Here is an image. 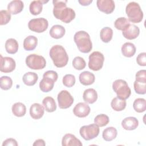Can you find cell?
I'll list each match as a JSON object with an SVG mask.
<instances>
[{"instance_id":"1","label":"cell","mask_w":146,"mask_h":146,"mask_svg":"<svg viewBox=\"0 0 146 146\" xmlns=\"http://www.w3.org/2000/svg\"><path fill=\"white\" fill-rule=\"evenodd\" d=\"M67 1H52L54 16L65 23H70L75 17V11L67 7Z\"/></svg>"},{"instance_id":"2","label":"cell","mask_w":146,"mask_h":146,"mask_svg":"<svg viewBox=\"0 0 146 146\" xmlns=\"http://www.w3.org/2000/svg\"><path fill=\"white\" fill-rule=\"evenodd\" d=\"M49 54L54 64L58 68L66 66L68 61V56L64 48L59 44L53 46L49 51Z\"/></svg>"},{"instance_id":"3","label":"cell","mask_w":146,"mask_h":146,"mask_svg":"<svg viewBox=\"0 0 146 146\" xmlns=\"http://www.w3.org/2000/svg\"><path fill=\"white\" fill-rule=\"evenodd\" d=\"M74 40L78 50L83 53H88L92 48V43L89 34L85 31L76 32L74 36Z\"/></svg>"},{"instance_id":"4","label":"cell","mask_w":146,"mask_h":146,"mask_svg":"<svg viewBox=\"0 0 146 146\" xmlns=\"http://www.w3.org/2000/svg\"><path fill=\"white\" fill-rule=\"evenodd\" d=\"M125 13L129 22L139 23L143 18V13L138 3L135 2H129L125 7Z\"/></svg>"},{"instance_id":"5","label":"cell","mask_w":146,"mask_h":146,"mask_svg":"<svg viewBox=\"0 0 146 146\" xmlns=\"http://www.w3.org/2000/svg\"><path fill=\"white\" fill-rule=\"evenodd\" d=\"M112 88L119 99L126 100L131 94V91L126 81L123 79H117L112 83Z\"/></svg>"},{"instance_id":"6","label":"cell","mask_w":146,"mask_h":146,"mask_svg":"<svg viewBox=\"0 0 146 146\" xmlns=\"http://www.w3.org/2000/svg\"><path fill=\"white\" fill-rule=\"evenodd\" d=\"M26 64L30 68L33 70H42L46 67V61L41 55L33 54L26 58Z\"/></svg>"},{"instance_id":"7","label":"cell","mask_w":146,"mask_h":146,"mask_svg":"<svg viewBox=\"0 0 146 146\" xmlns=\"http://www.w3.org/2000/svg\"><path fill=\"white\" fill-rule=\"evenodd\" d=\"M99 126L96 124H91L82 126L79 130L80 136L85 140H90L96 137L99 134Z\"/></svg>"},{"instance_id":"8","label":"cell","mask_w":146,"mask_h":146,"mask_svg":"<svg viewBox=\"0 0 146 146\" xmlns=\"http://www.w3.org/2000/svg\"><path fill=\"white\" fill-rule=\"evenodd\" d=\"M104 61V57L102 52L94 51L89 56L88 67L93 71H99L102 68Z\"/></svg>"},{"instance_id":"9","label":"cell","mask_w":146,"mask_h":146,"mask_svg":"<svg viewBox=\"0 0 146 146\" xmlns=\"http://www.w3.org/2000/svg\"><path fill=\"white\" fill-rule=\"evenodd\" d=\"M48 26V21L44 18L31 19L28 23L29 29L34 32L41 33L47 30Z\"/></svg>"},{"instance_id":"10","label":"cell","mask_w":146,"mask_h":146,"mask_svg":"<svg viewBox=\"0 0 146 146\" xmlns=\"http://www.w3.org/2000/svg\"><path fill=\"white\" fill-rule=\"evenodd\" d=\"M58 105L61 109H66L70 107L74 103V98L67 90H62L57 96Z\"/></svg>"},{"instance_id":"11","label":"cell","mask_w":146,"mask_h":146,"mask_svg":"<svg viewBox=\"0 0 146 146\" xmlns=\"http://www.w3.org/2000/svg\"><path fill=\"white\" fill-rule=\"evenodd\" d=\"M16 67L15 61L11 57H3L1 55L0 71L5 73H9L14 71Z\"/></svg>"},{"instance_id":"12","label":"cell","mask_w":146,"mask_h":146,"mask_svg":"<svg viewBox=\"0 0 146 146\" xmlns=\"http://www.w3.org/2000/svg\"><path fill=\"white\" fill-rule=\"evenodd\" d=\"M96 5L100 11L106 14L112 13L115 7V2L112 0H98Z\"/></svg>"},{"instance_id":"13","label":"cell","mask_w":146,"mask_h":146,"mask_svg":"<svg viewBox=\"0 0 146 146\" xmlns=\"http://www.w3.org/2000/svg\"><path fill=\"white\" fill-rule=\"evenodd\" d=\"M139 28L133 24L129 23L122 30L123 36L129 40L136 39L139 36Z\"/></svg>"},{"instance_id":"14","label":"cell","mask_w":146,"mask_h":146,"mask_svg":"<svg viewBox=\"0 0 146 146\" xmlns=\"http://www.w3.org/2000/svg\"><path fill=\"white\" fill-rule=\"evenodd\" d=\"M91 111L90 106L86 103L80 102L76 104L73 109L74 114L78 117H85Z\"/></svg>"},{"instance_id":"15","label":"cell","mask_w":146,"mask_h":146,"mask_svg":"<svg viewBox=\"0 0 146 146\" xmlns=\"http://www.w3.org/2000/svg\"><path fill=\"white\" fill-rule=\"evenodd\" d=\"M44 112V107L39 103H34L30 108V115L31 117L35 120L40 119L43 116Z\"/></svg>"},{"instance_id":"16","label":"cell","mask_w":146,"mask_h":146,"mask_svg":"<svg viewBox=\"0 0 146 146\" xmlns=\"http://www.w3.org/2000/svg\"><path fill=\"white\" fill-rule=\"evenodd\" d=\"M62 145L63 146H82L83 144L75 135L71 133H66L62 138Z\"/></svg>"},{"instance_id":"17","label":"cell","mask_w":146,"mask_h":146,"mask_svg":"<svg viewBox=\"0 0 146 146\" xmlns=\"http://www.w3.org/2000/svg\"><path fill=\"white\" fill-rule=\"evenodd\" d=\"M24 7L23 2L21 0H14L11 1L7 5L8 11L13 14L16 15L21 13Z\"/></svg>"},{"instance_id":"18","label":"cell","mask_w":146,"mask_h":146,"mask_svg":"<svg viewBox=\"0 0 146 146\" xmlns=\"http://www.w3.org/2000/svg\"><path fill=\"white\" fill-rule=\"evenodd\" d=\"M121 125L123 128L125 130H134L138 127L139 121L135 117H127L122 120Z\"/></svg>"},{"instance_id":"19","label":"cell","mask_w":146,"mask_h":146,"mask_svg":"<svg viewBox=\"0 0 146 146\" xmlns=\"http://www.w3.org/2000/svg\"><path fill=\"white\" fill-rule=\"evenodd\" d=\"M79 82L84 86H89L93 84L95 80L94 74L90 71H85L80 74L79 76Z\"/></svg>"},{"instance_id":"20","label":"cell","mask_w":146,"mask_h":146,"mask_svg":"<svg viewBox=\"0 0 146 146\" xmlns=\"http://www.w3.org/2000/svg\"><path fill=\"white\" fill-rule=\"evenodd\" d=\"M83 98L85 102L89 104H93L97 100V92L94 88L86 89L83 92Z\"/></svg>"},{"instance_id":"21","label":"cell","mask_w":146,"mask_h":146,"mask_svg":"<svg viewBox=\"0 0 146 146\" xmlns=\"http://www.w3.org/2000/svg\"><path fill=\"white\" fill-rule=\"evenodd\" d=\"M66 30L64 27L59 25H55L52 26L50 30L49 34L50 36L54 39H60L65 34Z\"/></svg>"},{"instance_id":"22","label":"cell","mask_w":146,"mask_h":146,"mask_svg":"<svg viewBox=\"0 0 146 146\" xmlns=\"http://www.w3.org/2000/svg\"><path fill=\"white\" fill-rule=\"evenodd\" d=\"M122 54L127 58L133 56L136 51V48L134 44L131 42H125L123 44L121 48Z\"/></svg>"},{"instance_id":"23","label":"cell","mask_w":146,"mask_h":146,"mask_svg":"<svg viewBox=\"0 0 146 146\" xmlns=\"http://www.w3.org/2000/svg\"><path fill=\"white\" fill-rule=\"evenodd\" d=\"M38 44V39L34 35H29L23 41V48L26 51L34 50Z\"/></svg>"},{"instance_id":"24","label":"cell","mask_w":146,"mask_h":146,"mask_svg":"<svg viewBox=\"0 0 146 146\" xmlns=\"http://www.w3.org/2000/svg\"><path fill=\"white\" fill-rule=\"evenodd\" d=\"M55 82L47 77H43V79L39 83L40 90L43 92H48L52 90L54 86Z\"/></svg>"},{"instance_id":"25","label":"cell","mask_w":146,"mask_h":146,"mask_svg":"<svg viewBox=\"0 0 146 146\" xmlns=\"http://www.w3.org/2000/svg\"><path fill=\"white\" fill-rule=\"evenodd\" d=\"M38 79L37 74L33 72H27L25 73L22 78L23 82L25 84L28 86H34Z\"/></svg>"},{"instance_id":"26","label":"cell","mask_w":146,"mask_h":146,"mask_svg":"<svg viewBox=\"0 0 146 146\" xmlns=\"http://www.w3.org/2000/svg\"><path fill=\"white\" fill-rule=\"evenodd\" d=\"M117 135V131L115 127H108L103 130L102 137L105 141H111L116 137Z\"/></svg>"},{"instance_id":"27","label":"cell","mask_w":146,"mask_h":146,"mask_svg":"<svg viewBox=\"0 0 146 146\" xmlns=\"http://www.w3.org/2000/svg\"><path fill=\"white\" fill-rule=\"evenodd\" d=\"M48 1H32L29 6L30 12L31 14L34 15H37L39 14L43 9V3H46Z\"/></svg>"},{"instance_id":"28","label":"cell","mask_w":146,"mask_h":146,"mask_svg":"<svg viewBox=\"0 0 146 146\" xmlns=\"http://www.w3.org/2000/svg\"><path fill=\"white\" fill-rule=\"evenodd\" d=\"M45 110L48 112H52L56 110V104L55 100L51 96L44 98L42 101Z\"/></svg>"},{"instance_id":"29","label":"cell","mask_w":146,"mask_h":146,"mask_svg":"<svg viewBox=\"0 0 146 146\" xmlns=\"http://www.w3.org/2000/svg\"><path fill=\"white\" fill-rule=\"evenodd\" d=\"M12 112L17 117H22L26 112V107L24 104L21 102L14 103L11 108Z\"/></svg>"},{"instance_id":"30","label":"cell","mask_w":146,"mask_h":146,"mask_svg":"<svg viewBox=\"0 0 146 146\" xmlns=\"http://www.w3.org/2000/svg\"><path fill=\"white\" fill-rule=\"evenodd\" d=\"M5 49L9 54H15L18 50V43L17 40L14 38L8 39L5 43Z\"/></svg>"},{"instance_id":"31","label":"cell","mask_w":146,"mask_h":146,"mask_svg":"<svg viewBox=\"0 0 146 146\" xmlns=\"http://www.w3.org/2000/svg\"><path fill=\"white\" fill-rule=\"evenodd\" d=\"M127 103L125 100L119 99L117 97H115L112 99L111 106L112 109L116 111H121L126 107Z\"/></svg>"},{"instance_id":"32","label":"cell","mask_w":146,"mask_h":146,"mask_svg":"<svg viewBox=\"0 0 146 146\" xmlns=\"http://www.w3.org/2000/svg\"><path fill=\"white\" fill-rule=\"evenodd\" d=\"M113 30L109 27H103L100 32L101 40L104 43H108L112 38Z\"/></svg>"},{"instance_id":"33","label":"cell","mask_w":146,"mask_h":146,"mask_svg":"<svg viewBox=\"0 0 146 146\" xmlns=\"http://www.w3.org/2000/svg\"><path fill=\"white\" fill-rule=\"evenodd\" d=\"M133 107L135 111L138 113H141L146 110V101L143 98H137L135 100L133 103Z\"/></svg>"},{"instance_id":"34","label":"cell","mask_w":146,"mask_h":146,"mask_svg":"<svg viewBox=\"0 0 146 146\" xmlns=\"http://www.w3.org/2000/svg\"><path fill=\"white\" fill-rule=\"evenodd\" d=\"M110 121L109 117L105 114L98 115L94 119V123L99 127H104L108 124Z\"/></svg>"},{"instance_id":"35","label":"cell","mask_w":146,"mask_h":146,"mask_svg":"<svg viewBox=\"0 0 146 146\" xmlns=\"http://www.w3.org/2000/svg\"><path fill=\"white\" fill-rule=\"evenodd\" d=\"M13 85V80L11 78L7 76H2L0 79V87L3 90H8L10 89Z\"/></svg>"},{"instance_id":"36","label":"cell","mask_w":146,"mask_h":146,"mask_svg":"<svg viewBox=\"0 0 146 146\" xmlns=\"http://www.w3.org/2000/svg\"><path fill=\"white\" fill-rule=\"evenodd\" d=\"M72 66L75 69L82 70L85 68L86 63L83 58L80 56H76L72 60Z\"/></svg>"},{"instance_id":"37","label":"cell","mask_w":146,"mask_h":146,"mask_svg":"<svg viewBox=\"0 0 146 146\" xmlns=\"http://www.w3.org/2000/svg\"><path fill=\"white\" fill-rule=\"evenodd\" d=\"M129 24V21L125 17L118 18L114 22V26L115 28L121 31Z\"/></svg>"},{"instance_id":"38","label":"cell","mask_w":146,"mask_h":146,"mask_svg":"<svg viewBox=\"0 0 146 146\" xmlns=\"http://www.w3.org/2000/svg\"><path fill=\"white\" fill-rule=\"evenodd\" d=\"M62 82L64 86L67 87H71L75 83V77L72 74H66L62 79Z\"/></svg>"},{"instance_id":"39","label":"cell","mask_w":146,"mask_h":146,"mask_svg":"<svg viewBox=\"0 0 146 146\" xmlns=\"http://www.w3.org/2000/svg\"><path fill=\"white\" fill-rule=\"evenodd\" d=\"M134 90L137 94L144 95L146 93V83L135 81L133 83Z\"/></svg>"},{"instance_id":"40","label":"cell","mask_w":146,"mask_h":146,"mask_svg":"<svg viewBox=\"0 0 146 146\" xmlns=\"http://www.w3.org/2000/svg\"><path fill=\"white\" fill-rule=\"evenodd\" d=\"M11 19L10 13L5 10H2L0 11V25H5L7 24Z\"/></svg>"},{"instance_id":"41","label":"cell","mask_w":146,"mask_h":146,"mask_svg":"<svg viewBox=\"0 0 146 146\" xmlns=\"http://www.w3.org/2000/svg\"><path fill=\"white\" fill-rule=\"evenodd\" d=\"M135 77L136 81L146 83V71L145 70H141L137 71Z\"/></svg>"},{"instance_id":"42","label":"cell","mask_w":146,"mask_h":146,"mask_svg":"<svg viewBox=\"0 0 146 146\" xmlns=\"http://www.w3.org/2000/svg\"><path fill=\"white\" fill-rule=\"evenodd\" d=\"M137 63L141 66H146V53L145 52L140 53L136 58Z\"/></svg>"},{"instance_id":"43","label":"cell","mask_w":146,"mask_h":146,"mask_svg":"<svg viewBox=\"0 0 146 146\" xmlns=\"http://www.w3.org/2000/svg\"><path fill=\"white\" fill-rule=\"evenodd\" d=\"M43 77L49 78L52 79L55 82L57 80V79H58V75L57 72L56 71H55L49 70V71H47L45 72L43 74Z\"/></svg>"},{"instance_id":"44","label":"cell","mask_w":146,"mask_h":146,"mask_svg":"<svg viewBox=\"0 0 146 146\" xmlns=\"http://www.w3.org/2000/svg\"><path fill=\"white\" fill-rule=\"evenodd\" d=\"M9 145H13V146H17L18 143L16 140L13 138H9L5 140L3 143L2 146H9Z\"/></svg>"},{"instance_id":"45","label":"cell","mask_w":146,"mask_h":146,"mask_svg":"<svg viewBox=\"0 0 146 146\" xmlns=\"http://www.w3.org/2000/svg\"><path fill=\"white\" fill-rule=\"evenodd\" d=\"M33 145L34 146H44L46 145V143L44 140L39 139L36 140Z\"/></svg>"},{"instance_id":"46","label":"cell","mask_w":146,"mask_h":146,"mask_svg":"<svg viewBox=\"0 0 146 146\" xmlns=\"http://www.w3.org/2000/svg\"><path fill=\"white\" fill-rule=\"evenodd\" d=\"M78 2L82 6H88L92 2V0H79Z\"/></svg>"}]
</instances>
